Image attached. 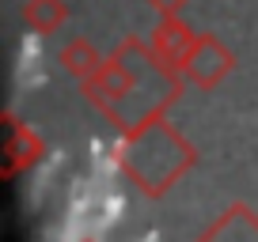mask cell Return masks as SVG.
Instances as JSON below:
<instances>
[{"mask_svg":"<svg viewBox=\"0 0 258 242\" xmlns=\"http://www.w3.org/2000/svg\"><path fill=\"white\" fill-rule=\"evenodd\" d=\"M232 53H228V46L217 38V34H198V46H194V53L186 57L182 72L190 76L198 87H213V83H220L228 72H232Z\"/></svg>","mask_w":258,"mask_h":242,"instance_id":"2","label":"cell"},{"mask_svg":"<svg viewBox=\"0 0 258 242\" xmlns=\"http://www.w3.org/2000/svg\"><path fill=\"white\" fill-rule=\"evenodd\" d=\"M148 8H152L160 19H171V16H182L186 0H148Z\"/></svg>","mask_w":258,"mask_h":242,"instance_id":"6","label":"cell"},{"mask_svg":"<svg viewBox=\"0 0 258 242\" xmlns=\"http://www.w3.org/2000/svg\"><path fill=\"white\" fill-rule=\"evenodd\" d=\"M103 61L106 57H99V49L91 46L88 38H73V42H64V49H61L64 72H73L76 80H91V76L103 68Z\"/></svg>","mask_w":258,"mask_h":242,"instance_id":"5","label":"cell"},{"mask_svg":"<svg viewBox=\"0 0 258 242\" xmlns=\"http://www.w3.org/2000/svg\"><path fill=\"white\" fill-rule=\"evenodd\" d=\"M194 46H198V31H194L182 16L160 19V27L152 31V49L163 57V61H167V65H175L178 72H182L186 57L194 53Z\"/></svg>","mask_w":258,"mask_h":242,"instance_id":"3","label":"cell"},{"mask_svg":"<svg viewBox=\"0 0 258 242\" xmlns=\"http://www.w3.org/2000/svg\"><path fill=\"white\" fill-rule=\"evenodd\" d=\"M178 87H182L178 68L156 53L152 42L141 38H121L103 68L84 80V95L99 102L114 121H121V129H129V102H141L145 117H156L178 95Z\"/></svg>","mask_w":258,"mask_h":242,"instance_id":"1","label":"cell"},{"mask_svg":"<svg viewBox=\"0 0 258 242\" xmlns=\"http://www.w3.org/2000/svg\"><path fill=\"white\" fill-rule=\"evenodd\" d=\"M69 19V4L64 0H27L23 4V23L34 34H53Z\"/></svg>","mask_w":258,"mask_h":242,"instance_id":"4","label":"cell"}]
</instances>
